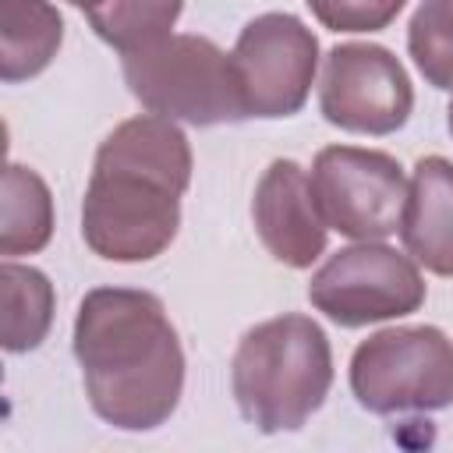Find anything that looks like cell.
Returning <instances> with one entry per match:
<instances>
[{
    "instance_id": "cell-1",
    "label": "cell",
    "mask_w": 453,
    "mask_h": 453,
    "mask_svg": "<svg viewBox=\"0 0 453 453\" xmlns=\"http://www.w3.org/2000/svg\"><path fill=\"white\" fill-rule=\"evenodd\" d=\"M74 361L92 411L120 432L170 421L184 393V347L149 290L92 287L74 315Z\"/></svg>"
},
{
    "instance_id": "cell-2",
    "label": "cell",
    "mask_w": 453,
    "mask_h": 453,
    "mask_svg": "<svg viewBox=\"0 0 453 453\" xmlns=\"http://www.w3.org/2000/svg\"><path fill=\"white\" fill-rule=\"evenodd\" d=\"M188 134L163 117L120 120L96 149L81 198V241L106 262H152L180 226V195L191 184Z\"/></svg>"
},
{
    "instance_id": "cell-3",
    "label": "cell",
    "mask_w": 453,
    "mask_h": 453,
    "mask_svg": "<svg viewBox=\"0 0 453 453\" xmlns=\"http://www.w3.org/2000/svg\"><path fill=\"white\" fill-rule=\"evenodd\" d=\"M333 347L326 329L301 311L251 326L230 361V393L241 418L262 432H297L326 403Z\"/></svg>"
},
{
    "instance_id": "cell-4",
    "label": "cell",
    "mask_w": 453,
    "mask_h": 453,
    "mask_svg": "<svg viewBox=\"0 0 453 453\" xmlns=\"http://www.w3.org/2000/svg\"><path fill=\"white\" fill-rule=\"evenodd\" d=\"M127 92L163 120L195 127L248 120L230 53L212 39L173 32L138 53L120 57Z\"/></svg>"
},
{
    "instance_id": "cell-5",
    "label": "cell",
    "mask_w": 453,
    "mask_h": 453,
    "mask_svg": "<svg viewBox=\"0 0 453 453\" xmlns=\"http://www.w3.org/2000/svg\"><path fill=\"white\" fill-rule=\"evenodd\" d=\"M350 393L372 414L446 411L453 403V340L439 326H389L350 354Z\"/></svg>"
},
{
    "instance_id": "cell-6",
    "label": "cell",
    "mask_w": 453,
    "mask_h": 453,
    "mask_svg": "<svg viewBox=\"0 0 453 453\" xmlns=\"http://www.w3.org/2000/svg\"><path fill=\"white\" fill-rule=\"evenodd\" d=\"M308 180L322 223L340 237L382 244L400 234L411 180L396 156L361 145H326L315 152Z\"/></svg>"
},
{
    "instance_id": "cell-7",
    "label": "cell",
    "mask_w": 453,
    "mask_h": 453,
    "mask_svg": "<svg viewBox=\"0 0 453 453\" xmlns=\"http://www.w3.org/2000/svg\"><path fill=\"white\" fill-rule=\"evenodd\" d=\"M428 297L418 262L389 244L333 251L308 280V301L340 329H361L418 311Z\"/></svg>"
},
{
    "instance_id": "cell-8",
    "label": "cell",
    "mask_w": 453,
    "mask_h": 453,
    "mask_svg": "<svg viewBox=\"0 0 453 453\" xmlns=\"http://www.w3.org/2000/svg\"><path fill=\"white\" fill-rule=\"evenodd\" d=\"M230 60L244 113L280 120L308 103L319 74V39L297 14L265 11L241 28Z\"/></svg>"
},
{
    "instance_id": "cell-9",
    "label": "cell",
    "mask_w": 453,
    "mask_h": 453,
    "mask_svg": "<svg viewBox=\"0 0 453 453\" xmlns=\"http://www.w3.org/2000/svg\"><path fill=\"white\" fill-rule=\"evenodd\" d=\"M319 110L340 131L382 138L411 120L414 85L386 46L340 42L322 60Z\"/></svg>"
},
{
    "instance_id": "cell-10",
    "label": "cell",
    "mask_w": 453,
    "mask_h": 453,
    "mask_svg": "<svg viewBox=\"0 0 453 453\" xmlns=\"http://www.w3.org/2000/svg\"><path fill=\"white\" fill-rule=\"evenodd\" d=\"M251 219L262 248L287 269H311L326 251L329 226L319 216L308 170L294 159H273L251 198Z\"/></svg>"
},
{
    "instance_id": "cell-11",
    "label": "cell",
    "mask_w": 453,
    "mask_h": 453,
    "mask_svg": "<svg viewBox=\"0 0 453 453\" xmlns=\"http://www.w3.org/2000/svg\"><path fill=\"white\" fill-rule=\"evenodd\" d=\"M400 241L418 265L453 276V163L446 156H421L414 163Z\"/></svg>"
},
{
    "instance_id": "cell-12",
    "label": "cell",
    "mask_w": 453,
    "mask_h": 453,
    "mask_svg": "<svg viewBox=\"0 0 453 453\" xmlns=\"http://www.w3.org/2000/svg\"><path fill=\"white\" fill-rule=\"evenodd\" d=\"M64 42V18L50 4L4 0L0 4V78L7 85L28 81L50 67Z\"/></svg>"
},
{
    "instance_id": "cell-13",
    "label": "cell",
    "mask_w": 453,
    "mask_h": 453,
    "mask_svg": "<svg viewBox=\"0 0 453 453\" xmlns=\"http://www.w3.org/2000/svg\"><path fill=\"white\" fill-rule=\"evenodd\" d=\"M0 343L7 354L35 350L53 326L57 294L42 269L4 258L0 265Z\"/></svg>"
},
{
    "instance_id": "cell-14",
    "label": "cell",
    "mask_w": 453,
    "mask_h": 453,
    "mask_svg": "<svg viewBox=\"0 0 453 453\" xmlns=\"http://www.w3.org/2000/svg\"><path fill=\"white\" fill-rule=\"evenodd\" d=\"M53 237V195L50 184L21 163L4 166V202H0V255H35Z\"/></svg>"
},
{
    "instance_id": "cell-15",
    "label": "cell",
    "mask_w": 453,
    "mask_h": 453,
    "mask_svg": "<svg viewBox=\"0 0 453 453\" xmlns=\"http://www.w3.org/2000/svg\"><path fill=\"white\" fill-rule=\"evenodd\" d=\"M180 4H156V0H131V4H99V7H81L85 21L92 32L120 50V57L138 53L166 35L180 18Z\"/></svg>"
},
{
    "instance_id": "cell-16",
    "label": "cell",
    "mask_w": 453,
    "mask_h": 453,
    "mask_svg": "<svg viewBox=\"0 0 453 453\" xmlns=\"http://www.w3.org/2000/svg\"><path fill=\"white\" fill-rule=\"evenodd\" d=\"M407 53L432 88L453 92V0H425L414 7Z\"/></svg>"
},
{
    "instance_id": "cell-17",
    "label": "cell",
    "mask_w": 453,
    "mask_h": 453,
    "mask_svg": "<svg viewBox=\"0 0 453 453\" xmlns=\"http://www.w3.org/2000/svg\"><path fill=\"white\" fill-rule=\"evenodd\" d=\"M308 11L333 32H379L403 11V0H311Z\"/></svg>"
},
{
    "instance_id": "cell-18",
    "label": "cell",
    "mask_w": 453,
    "mask_h": 453,
    "mask_svg": "<svg viewBox=\"0 0 453 453\" xmlns=\"http://www.w3.org/2000/svg\"><path fill=\"white\" fill-rule=\"evenodd\" d=\"M446 124H449V134H453V99H449V106H446Z\"/></svg>"
}]
</instances>
